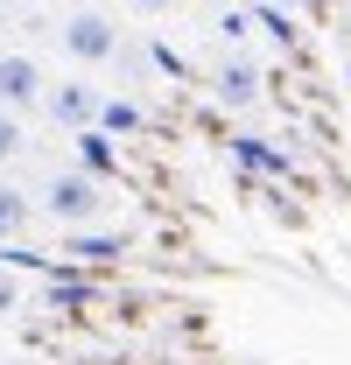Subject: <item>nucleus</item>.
I'll return each instance as SVG.
<instances>
[{"label": "nucleus", "mask_w": 351, "mask_h": 365, "mask_svg": "<svg viewBox=\"0 0 351 365\" xmlns=\"http://www.w3.org/2000/svg\"><path fill=\"white\" fill-rule=\"evenodd\" d=\"M36 204H43V218H56V225H71V232H85L91 218L106 211V182L85 176V169H56V176H43Z\"/></svg>", "instance_id": "1"}, {"label": "nucleus", "mask_w": 351, "mask_h": 365, "mask_svg": "<svg viewBox=\"0 0 351 365\" xmlns=\"http://www.w3.org/2000/svg\"><path fill=\"white\" fill-rule=\"evenodd\" d=\"M43 98H49L43 63H36L29 49H0V113L29 120V113H43Z\"/></svg>", "instance_id": "2"}, {"label": "nucleus", "mask_w": 351, "mask_h": 365, "mask_svg": "<svg viewBox=\"0 0 351 365\" xmlns=\"http://www.w3.org/2000/svg\"><path fill=\"white\" fill-rule=\"evenodd\" d=\"M63 56H71V63H113V56H120L113 14H106V7H78V14L63 21Z\"/></svg>", "instance_id": "3"}, {"label": "nucleus", "mask_w": 351, "mask_h": 365, "mask_svg": "<svg viewBox=\"0 0 351 365\" xmlns=\"http://www.w3.org/2000/svg\"><path fill=\"white\" fill-rule=\"evenodd\" d=\"M43 113L63 127V134H91V127H98V113H106V91L91 85V78H63V85H49Z\"/></svg>", "instance_id": "4"}, {"label": "nucleus", "mask_w": 351, "mask_h": 365, "mask_svg": "<svg viewBox=\"0 0 351 365\" xmlns=\"http://www.w3.org/2000/svg\"><path fill=\"white\" fill-rule=\"evenodd\" d=\"M211 85H218L225 106H253V98H260V71H253L246 56H225L218 71H211Z\"/></svg>", "instance_id": "5"}, {"label": "nucleus", "mask_w": 351, "mask_h": 365, "mask_svg": "<svg viewBox=\"0 0 351 365\" xmlns=\"http://www.w3.org/2000/svg\"><path fill=\"white\" fill-rule=\"evenodd\" d=\"M78 140V169H85V176H113V169H120V148H113V134H106V127H91V134H71Z\"/></svg>", "instance_id": "6"}, {"label": "nucleus", "mask_w": 351, "mask_h": 365, "mask_svg": "<svg viewBox=\"0 0 351 365\" xmlns=\"http://www.w3.org/2000/svg\"><path fill=\"white\" fill-rule=\"evenodd\" d=\"M29 218H36V190H21V182L0 176V239H21Z\"/></svg>", "instance_id": "7"}, {"label": "nucleus", "mask_w": 351, "mask_h": 365, "mask_svg": "<svg viewBox=\"0 0 351 365\" xmlns=\"http://www.w3.org/2000/svg\"><path fill=\"white\" fill-rule=\"evenodd\" d=\"M63 253H78V260H113V253H127L113 232H71V246Z\"/></svg>", "instance_id": "8"}, {"label": "nucleus", "mask_w": 351, "mask_h": 365, "mask_svg": "<svg viewBox=\"0 0 351 365\" xmlns=\"http://www.w3.org/2000/svg\"><path fill=\"white\" fill-rule=\"evenodd\" d=\"M21 155H29V127H21L14 113H0V169H7V162H21Z\"/></svg>", "instance_id": "9"}, {"label": "nucleus", "mask_w": 351, "mask_h": 365, "mask_svg": "<svg viewBox=\"0 0 351 365\" xmlns=\"http://www.w3.org/2000/svg\"><path fill=\"white\" fill-rule=\"evenodd\" d=\"M98 127H106V134H133V127H141V106H127V98H106Z\"/></svg>", "instance_id": "10"}, {"label": "nucleus", "mask_w": 351, "mask_h": 365, "mask_svg": "<svg viewBox=\"0 0 351 365\" xmlns=\"http://www.w3.org/2000/svg\"><path fill=\"white\" fill-rule=\"evenodd\" d=\"M14 309H21V281L7 274V260H0V317H14Z\"/></svg>", "instance_id": "11"}, {"label": "nucleus", "mask_w": 351, "mask_h": 365, "mask_svg": "<svg viewBox=\"0 0 351 365\" xmlns=\"http://www.w3.org/2000/svg\"><path fill=\"white\" fill-rule=\"evenodd\" d=\"M127 7H133V14H169L176 0H127Z\"/></svg>", "instance_id": "12"}, {"label": "nucleus", "mask_w": 351, "mask_h": 365, "mask_svg": "<svg viewBox=\"0 0 351 365\" xmlns=\"http://www.w3.org/2000/svg\"><path fill=\"white\" fill-rule=\"evenodd\" d=\"M0 21H7V7H0Z\"/></svg>", "instance_id": "13"}, {"label": "nucleus", "mask_w": 351, "mask_h": 365, "mask_svg": "<svg viewBox=\"0 0 351 365\" xmlns=\"http://www.w3.org/2000/svg\"><path fill=\"white\" fill-rule=\"evenodd\" d=\"M91 7H98V0H91Z\"/></svg>", "instance_id": "14"}]
</instances>
